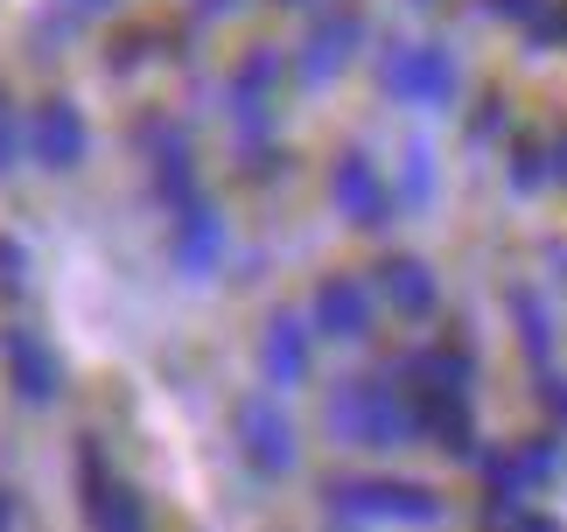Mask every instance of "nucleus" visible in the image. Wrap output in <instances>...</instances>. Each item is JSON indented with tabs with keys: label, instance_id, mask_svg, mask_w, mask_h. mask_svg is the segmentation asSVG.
I'll return each mask as SVG.
<instances>
[{
	"label": "nucleus",
	"instance_id": "21",
	"mask_svg": "<svg viewBox=\"0 0 567 532\" xmlns=\"http://www.w3.org/2000/svg\"><path fill=\"white\" fill-rule=\"evenodd\" d=\"M533 42H554V50H567V0H547V14L533 21Z\"/></svg>",
	"mask_w": 567,
	"mask_h": 532
},
{
	"label": "nucleus",
	"instance_id": "10",
	"mask_svg": "<svg viewBox=\"0 0 567 532\" xmlns=\"http://www.w3.org/2000/svg\"><path fill=\"white\" fill-rule=\"evenodd\" d=\"M330 204L343 211V225H358V232L392 225V196H385V183H379V168H372V154H364V147H351L330 168Z\"/></svg>",
	"mask_w": 567,
	"mask_h": 532
},
{
	"label": "nucleus",
	"instance_id": "25",
	"mask_svg": "<svg viewBox=\"0 0 567 532\" xmlns=\"http://www.w3.org/2000/svg\"><path fill=\"white\" fill-rule=\"evenodd\" d=\"M238 8H246V0H189L196 21H225V14H238Z\"/></svg>",
	"mask_w": 567,
	"mask_h": 532
},
{
	"label": "nucleus",
	"instance_id": "16",
	"mask_svg": "<svg viewBox=\"0 0 567 532\" xmlns=\"http://www.w3.org/2000/svg\"><path fill=\"white\" fill-rule=\"evenodd\" d=\"M512 308H518V337H526V350H533V358H547V350H554V329H547V308H533V287H518Z\"/></svg>",
	"mask_w": 567,
	"mask_h": 532
},
{
	"label": "nucleus",
	"instance_id": "20",
	"mask_svg": "<svg viewBox=\"0 0 567 532\" xmlns=\"http://www.w3.org/2000/svg\"><path fill=\"white\" fill-rule=\"evenodd\" d=\"M547 175H554V168H547V147H533V141H526V147H518L512 183H518V190H533V183H547Z\"/></svg>",
	"mask_w": 567,
	"mask_h": 532
},
{
	"label": "nucleus",
	"instance_id": "17",
	"mask_svg": "<svg viewBox=\"0 0 567 532\" xmlns=\"http://www.w3.org/2000/svg\"><path fill=\"white\" fill-rule=\"evenodd\" d=\"M21 154H29V141H21V120H14V105L0 99V175H14Z\"/></svg>",
	"mask_w": 567,
	"mask_h": 532
},
{
	"label": "nucleus",
	"instance_id": "19",
	"mask_svg": "<svg viewBox=\"0 0 567 532\" xmlns=\"http://www.w3.org/2000/svg\"><path fill=\"white\" fill-rule=\"evenodd\" d=\"M406 162H413L406 168V204H421V196L434 190V154L427 147H406Z\"/></svg>",
	"mask_w": 567,
	"mask_h": 532
},
{
	"label": "nucleus",
	"instance_id": "27",
	"mask_svg": "<svg viewBox=\"0 0 567 532\" xmlns=\"http://www.w3.org/2000/svg\"><path fill=\"white\" fill-rule=\"evenodd\" d=\"M8 525H14V498H8V491H0V532H8Z\"/></svg>",
	"mask_w": 567,
	"mask_h": 532
},
{
	"label": "nucleus",
	"instance_id": "23",
	"mask_svg": "<svg viewBox=\"0 0 567 532\" xmlns=\"http://www.w3.org/2000/svg\"><path fill=\"white\" fill-rule=\"evenodd\" d=\"M113 8H120V0H56V14L71 21V29H78V21H99V14H113Z\"/></svg>",
	"mask_w": 567,
	"mask_h": 532
},
{
	"label": "nucleus",
	"instance_id": "5",
	"mask_svg": "<svg viewBox=\"0 0 567 532\" xmlns=\"http://www.w3.org/2000/svg\"><path fill=\"white\" fill-rule=\"evenodd\" d=\"M231 434H238V456L252 462L259 477H288L301 462V441H295V420L274 392H246L231 413Z\"/></svg>",
	"mask_w": 567,
	"mask_h": 532
},
{
	"label": "nucleus",
	"instance_id": "2",
	"mask_svg": "<svg viewBox=\"0 0 567 532\" xmlns=\"http://www.w3.org/2000/svg\"><path fill=\"white\" fill-rule=\"evenodd\" d=\"M330 512L358 525H434L442 519V491L406 477H330Z\"/></svg>",
	"mask_w": 567,
	"mask_h": 532
},
{
	"label": "nucleus",
	"instance_id": "1",
	"mask_svg": "<svg viewBox=\"0 0 567 532\" xmlns=\"http://www.w3.org/2000/svg\"><path fill=\"white\" fill-rule=\"evenodd\" d=\"M322 420L343 449H400L413 434V407L392 379H343L322 399Z\"/></svg>",
	"mask_w": 567,
	"mask_h": 532
},
{
	"label": "nucleus",
	"instance_id": "24",
	"mask_svg": "<svg viewBox=\"0 0 567 532\" xmlns=\"http://www.w3.org/2000/svg\"><path fill=\"white\" fill-rule=\"evenodd\" d=\"M497 133H505V99H491L484 113L470 120V141H497Z\"/></svg>",
	"mask_w": 567,
	"mask_h": 532
},
{
	"label": "nucleus",
	"instance_id": "7",
	"mask_svg": "<svg viewBox=\"0 0 567 532\" xmlns=\"http://www.w3.org/2000/svg\"><path fill=\"white\" fill-rule=\"evenodd\" d=\"M0 365H8V386H14L21 407H56L63 365H56V350H50V337H42L35 323H8V329H0Z\"/></svg>",
	"mask_w": 567,
	"mask_h": 532
},
{
	"label": "nucleus",
	"instance_id": "8",
	"mask_svg": "<svg viewBox=\"0 0 567 532\" xmlns=\"http://www.w3.org/2000/svg\"><path fill=\"white\" fill-rule=\"evenodd\" d=\"M372 316H379V295H372V280H364V274L316 280V295H309V329H316V337L358 344V337H372Z\"/></svg>",
	"mask_w": 567,
	"mask_h": 532
},
{
	"label": "nucleus",
	"instance_id": "15",
	"mask_svg": "<svg viewBox=\"0 0 567 532\" xmlns=\"http://www.w3.org/2000/svg\"><path fill=\"white\" fill-rule=\"evenodd\" d=\"M406 379H413V392H449V399H470V386H476V358H470V350L434 344V350H421V358L406 365Z\"/></svg>",
	"mask_w": 567,
	"mask_h": 532
},
{
	"label": "nucleus",
	"instance_id": "11",
	"mask_svg": "<svg viewBox=\"0 0 567 532\" xmlns=\"http://www.w3.org/2000/svg\"><path fill=\"white\" fill-rule=\"evenodd\" d=\"M309 344H316L309 316H295V308H274L267 329H259V379H267L274 392H295L301 379H309Z\"/></svg>",
	"mask_w": 567,
	"mask_h": 532
},
{
	"label": "nucleus",
	"instance_id": "13",
	"mask_svg": "<svg viewBox=\"0 0 567 532\" xmlns=\"http://www.w3.org/2000/svg\"><path fill=\"white\" fill-rule=\"evenodd\" d=\"M274 84H280V50H259L231 71V120H238V141H252V133H267V99H274Z\"/></svg>",
	"mask_w": 567,
	"mask_h": 532
},
{
	"label": "nucleus",
	"instance_id": "4",
	"mask_svg": "<svg viewBox=\"0 0 567 532\" xmlns=\"http://www.w3.org/2000/svg\"><path fill=\"white\" fill-rule=\"evenodd\" d=\"M379 84L400 105H449L455 84H463V63L442 42H400V50L379 57Z\"/></svg>",
	"mask_w": 567,
	"mask_h": 532
},
{
	"label": "nucleus",
	"instance_id": "18",
	"mask_svg": "<svg viewBox=\"0 0 567 532\" xmlns=\"http://www.w3.org/2000/svg\"><path fill=\"white\" fill-rule=\"evenodd\" d=\"M0 287H8V295H21V287H29V253H21L14 238H0Z\"/></svg>",
	"mask_w": 567,
	"mask_h": 532
},
{
	"label": "nucleus",
	"instance_id": "28",
	"mask_svg": "<svg viewBox=\"0 0 567 532\" xmlns=\"http://www.w3.org/2000/svg\"><path fill=\"white\" fill-rule=\"evenodd\" d=\"M280 8H309V0H280Z\"/></svg>",
	"mask_w": 567,
	"mask_h": 532
},
{
	"label": "nucleus",
	"instance_id": "9",
	"mask_svg": "<svg viewBox=\"0 0 567 532\" xmlns=\"http://www.w3.org/2000/svg\"><path fill=\"white\" fill-rule=\"evenodd\" d=\"M364 14L358 8H322L316 14V29H309V42H301V57H295V78L301 84H330V78H343L351 71V57L364 50Z\"/></svg>",
	"mask_w": 567,
	"mask_h": 532
},
{
	"label": "nucleus",
	"instance_id": "6",
	"mask_svg": "<svg viewBox=\"0 0 567 532\" xmlns=\"http://www.w3.org/2000/svg\"><path fill=\"white\" fill-rule=\"evenodd\" d=\"M21 141H29V154H35V168H50V175H71L84 154H92V126H84V113H78V99H42L29 120H21Z\"/></svg>",
	"mask_w": 567,
	"mask_h": 532
},
{
	"label": "nucleus",
	"instance_id": "3",
	"mask_svg": "<svg viewBox=\"0 0 567 532\" xmlns=\"http://www.w3.org/2000/svg\"><path fill=\"white\" fill-rule=\"evenodd\" d=\"M78 498H84V525L92 532H147V498L113 470L99 434L78 441Z\"/></svg>",
	"mask_w": 567,
	"mask_h": 532
},
{
	"label": "nucleus",
	"instance_id": "14",
	"mask_svg": "<svg viewBox=\"0 0 567 532\" xmlns=\"http://www.w3.org/2000/svg\"><path fill=\"white\" fill-rule=\"evenodd\" d=\"M372 287H379L392 308H400V316H413V323L434 316V301H442V280H434V266L413 259V253H392L379 274H372Z\"/></svg>",
	"mask_w": 567,
	"mask_h": 532
},
{
	"label": "nucleus",
	"instance_id": "22",
	"mask_svg": "<svg viewBox=\"0 0 567 532\" xmlns=\"http://www.w3.org/2000/svg\"><path fill=\"white\" fill-rule=\"evenodd\" d=\"M484 14H497V21H526V29H533V21L547 14V0H484Z\"/></svg>",
	"mask_w": 567,
	"mask_h": 532
},
{
	"label": "nucleus",
	"instance_id": "26",
	"mask_svg": "<svg viewBox=\"0 0 567 532\" xmlns=\"http://www.w3.org/2000/svg\"><path fill=\"white\" fill-rule=\"evenodd\" d=\"M512 532H560V525H554V519H533V512H518V519H512Z\"/></svg>",
	"mask_w": 567,
	"mask_h": 532
},
{
	"label": "nucleus",
	"instance_id": "12",
	"mask_svg": "<svg viewBox=\"0 0 567 532\" xmlns=\"http://www.w3.org/2000/svg\"><path fill=\"white\" fill-rule=\"evenodd\" d=\"M168 259H176V274H183V280L217 274V259H225V217H217L210 196H196L189 211H176V232H168Z\"/></svg>",
	"mask_w": 567,
	"mask_h": 532
}]
</instances>
